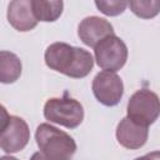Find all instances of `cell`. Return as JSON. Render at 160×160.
Returning <instances> with one entry per match:
<instances>
[{
	"label": "cell",
	"instance_id": "cell-1",
	"mask_svg": "<svg viewBox=\"0 0 160 160\" xmlns=\"http://www.w3.org/2000/svg\"><path fill=\"white\" fill-rule=\"evenodd\" d=\"M45 64L58 72L72 79H81L90 74L94 66L92 55L81 48L66 42H54L45 51Z\"/></svg>",
	"mask_w": 160,
	"mask_h": 160
},
{
	"label": "cell",
	"instance_id": "cell-2",
	"mask_svg": "<svg viewBox=\"0 0 160 160\" xmlns=\"http://www.w3.org/2000/svg\"><path fill=\"white\" fill-rule=\"evenodd\" d=\"M35 140L46 160H71L76 151V142L69 134L46 122L36 128Z\"/></svg>",
	"mask_w": 160,
	"mask_h": 160
},
{
	"label": "cell",
	"instance_id": "cell-3",
	"mask_svg": "<svg viewBox=\"0 0 160 160\" xmlns=\"http://www.w3.org/2000/svg\"><path fill=\"white\" fill-rule=\"evenodd\" d=\"M44 116L50 122L68 129L78 128L84 119L82 105L72 98H52L44 105Z\"/></svg>",
	"mask_w": 160,
	"mask_h": 160
},
{
	"label": "cell",
	"instance_id": "cell-4",
	"mask_svg": "<svg viewBox=\"0 0 160 160\" xmlns=\"http://www.w3.org/2000/svg\"><path fill=\"white\" fill-rule=\"evenodd\" d=\"M160 104L158 95L149 89H140L134 92L126 106V118L149 128L159 118Z\"/></svg>",
	"mask_w": 160,
	"mask_h": 160
},
{
	"label": "cell",
	"instance_id": "cell-5",
	"mask_svg": "<svg viewBox=\"0 0 160 160\" xmlns=\"http://www.w3.org/2000/svg\"><path fill=\"white\" fill-rule=\"evenodd\" d=\"M94 52L96 64L104 71L116 72L128 60V48L115 34L102 39L94 48Z\"/></svg>",
	"mask_w": 160,
	"mask_h": 160
},
{
	"label": "cell",
	"instance_id": "cell-6",
	"mask_svg": "<svg viewBox=\"0 0 160 160\" xmlns=\"http://www.w3.org/2000/svg\"><path fill=\"white\" fill-rule=\"evenodd\" d=\"M92 92L100 104L115 106L124 95L122 80L116 72L100 71L92 80Z\"/></svg>",
	"mask_w": 160,
	"mask_h": 160
},
{
	"label": "cell",
	"instance_id": "cell-7",
	"mask_svg": "<svg viewBox=\"0 0 160 160\" xmlns=\"http://www.w3.org/2000/svg\"><path fill=\"white\" fill-rule=\"evenodd\" d=\"M30 140V130L24 119L10 116V121L0 134V149L8 154L21 151Z\"/></svg>",
	"mask_w": 160,
	"mask_h": 160
},
{
	"label": "cell",
	"instance_id": "cell-8",
	"mask_svg": "<svg viewBox=\"0 0 160 160\" xmlns=\"http://www.w3.org/2000/svg\"><path fill=\"white\" fill-rule=\"evenodd\" d=\"M78 35L86 46L95 48L102 39L114 35V28L104 18L88 16L80 21Z\"/></svg>",
	"mask_w": 160,
	"mask_h": 160
},
{
	"label": "cell",
	"instance_id": "cell-9",
	"mask_svg": "<svg viewBox=\"0 0 160 160\" xmlns=\"http://www.w3.org/2000/svg\"><path fill=\"white\" fill-rule=\"evenodd\" d=\"M149 136L146 126L140 125L129 118H124L116 126V140L125 149L136 150L142 148Z\"/></svg>",
	"mask_w": 160,
	"mask_h": 160
},
{
	"label": "cell",
	"instance_id": "cell-10",
	"mask_svg": "<svg viewBox=\"0 0 160 160\" xmlns=\"http://www.w3.org/2000/svg\"><path fill=\"white\" fill-rule=\"evenodd\" d=\"M8 21L18 31L25 32L32 30L38 21L32 14L31 0H14L8 6Z\"/></svg>",
	"mask_w": 160,
	"mask_h": 160
},
{
	"label": "cell",
	"instance_id": "cell-11",
	"mask_svg": "<svg viewBox=\"0 0 160 160\" xmlns=\"http://www.w3.org/2000/svg\"><path fill=\"white\" fill-rule=\"evenodd\" d=\"M22 65L18 55L11 51H0V82L12 84L21 75Z\"/></svg>",
	"mask_w": 160,
	"mask_h": 160
},
{
	"label": "cell",
	"instance_id": "cell-12",
	"mask_svg": "<svg viewBox=\"0 0 160 160\" xmlns=\"http://www.w3.org/2000/svg\"><path fill=\"white\" fill-rule=\"evenodd\" d=\"M31 9L36 21L52 22L60 18L64 9L62 1L31 0Z\"/></svg>",
	"mask_w": 160,
	"mask_h": 160
},
{
	"label": "cell",
	"instance_id": "cell-13",
	"mask_svg": "<svg viewBox=\"0 0 160 160\" xmlns=\"http://www.w3.org/2000/svg\"><path fill=\"white\" fill-rule=\"evenodd\" d=\"M131 11L142 19H151L159 14L160 10V1H130L128 2Z\"/></svg>",
	"mask_w": 160,
	"mask_h": 160
},
{
	"label": "cell",
	"instance_id": "cell-14",
	"mask_svg": "<svg viewBox=\"0 0 160 160\" xmlns=\"http://www.w3.org/2000/svg\"><path fill=\"white\" fill-rule=\"evenodd\" d=\"M95 6L99 9V11H101L102 14L108 15V16H116L120 15L125 11L128 2L126 1H115V0H110V1H95Z\"/></svg>",
	"mask_w": 160,
	"mask_h": 160
},
{
	"label": "cell",
	"instance_id": "cell-15",
	"mask_svg": "<svg viewBox=\"0 0 160 160\" xmlns=\"http://www.w3.org/2000/svg\"><path fill=\"white\" fill-rule=\"evenodd\" d=\"M9 121H10V115H9V112H8L6 108L0 104V134H1V132L4 131V129L8 126Z\"/></svg>",
	"mask_w": 160,
	"mask_h": 160
},
{
	"label": "cell",
	"instance_id": "cell-16",
	"mask_svg": "<svg viewBox=\"0 0 160 160\" xmlns=\"http://www.w3.org/2000/svg\"><path fill=\"white\" fill-rule=\"evenodd\" d=\"M135 160H160V152L159 151H152V152H149L144 156L136 158Z\"/></svg>",
	"mask_w": 160,
	"mask_h": 160
},
{
	"label": "cell",
	"instance_id": "cell-17",
	"mask_svg": "<svg viewBox=\"0 0 160 160\" xmlns=\"http://www.w3.org/2000/svg\"><path fill=\"white\" fill-rule=\"evenodd\" d=\"M30 160H46L42 155H41V152L40 151H38V152H34L32 154V156H31V159Z\"/></svg>",
	"mask_w": 160,
	"mask_h": 160
},
{
	"label": "cell",
	"instance_id": "cell-18",
	"mask_svg": "<svg viewBox=\"0 0 160 160\" xmlns=\"http://www.w3.org/2000/svg\"><path fill=\"white\" fill-rule=\"evenodd\" d=\"M0 160H19V159L10 156V155H4V156H0Z\"/></svg>",
	"mask_w": 160,
	"mask_h": 160
}]
</instances>
